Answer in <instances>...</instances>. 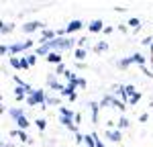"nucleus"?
Listing matches in <instances>:
<instances>
[{"label": "nucleus", "instance_id": "obj_1", "mask_svg": "<svg viewBox=\"0 0 153 147\" xmlns=\"http://www.w3.org/2000/svg\"><path fill=\"white\" fill-rule=\"evenodd\" d=\"M43 27H45V24L41 23V21H31V23H27L23 27V31L25 33H33V31H37V29H43Z\"/></svg>", "mask_w": 153, "mask_h": 147}, {"label": "nucleus", "instance_id": "obj_2", "mask_svg": "<svg viewBox=\"0 0 153 147\" xmlns=\"http://www.w3.org/2000/svg\"><path fill=\"white\" fill-rule=\"evenodd\" d=\"M78 29H82V21H71V23L65 27V33H74V31H78Z\"/></svg>", "mask_w": 153, "mask_h": 147}, {"label": "nucleus", "instance_id": "obj_3", "mask_svg": "<svg viewBox=\"0 0 153 147\" xmlns=\"http://www.w3.org/2000/svg\"><path fill=\"white\" fill-rule=\"evenodd\" d=\"M90 31H92V33L104 31V24H102V21H98V19H96V21H92V23H90Z\"/></svg>", "mask_w": 153, "mask_h": 147}, {"label": "nucleus", "instance_id": "obj_4", "mask_svg": "<svg viewBox=\"0 0 153 147\" xmlns=\"http://www.w3.org/2000/svg\"><path fill=\"white\" fill-rule=\"evenodd\" d=\"M47 84L51 86L53 90H59V92L63 90V86H59V84H57V80H55V76H53V74H51V76H47Z\"/></svg>", "mask_w": 153, "mask_h": 147}, {"label": "nucleus", "instance_id": "obj_5", "mask_svg": "<svg viewBox=\"0 0 153 147\" xmlns=\"http://www.w3.org/2000/svg\"><path fill=\"white\" fill-rule=\"evenodd\" d=\"M47 61L49 63H61V55H59L57 51H51L47 55Z\"/></svg>", "mask_w": 153, "mask_h": 147}, {"label": "nucleus", "instance_id": "obj_6", "mask_svg": "<svg viewBox=\"0 0 153 147\" xmlns=\"http://www.w3.org/2000/svg\"><path fill=\"white\" fill-rule=\"evenodd\" d=\"M129 59H131V63H139V65H145V57H143L141 53H135V55H131Z\"/></svg>", "mask_w": 153, "mask_h": 147}, {"label": "nucleus", "instance_id": "obj_7", "mask_svg": "<svg viewBox=\"0 0 153 147\" xmlns=\"http://www.w3.org/2000/svg\"><path fill=\"white\" fill-rule=\"evenodd\" d=\"M129 27L133 31H139V29H141V21H139V19H129Z\"/></svg>", "mask_w": 153, "mask_h": 147}, {"label": "nucleus", "instance_id": "obj_8", "mask_svg": "<svg viewBox=\"0 0 153 147\" xmlns=\"http://www.w3.org/2000/svg\"><path fill=\"white\" fill-rule=\"evenodd\" d=\"M25 92H27V90L19 86V88L14 90V98H16V100H25V98H27V96H25Z\"/></svg>", "mask_w": 153, "mask_h": 147}, {"label": "nucleus", "instance_id": "obj_9", "mask_svg": "<svg viewBox=\"0 0 153 147\" xmlns=\"http://www.w3.org/2000/svg\"><path fill=\"white\" fill-rule=\"evenodd\" d=\"M108 139H110V141H114V143H117V141H120V131H108Z\"/></svg>", "mask_w": 153, "mask_h": 147}, {"label": "nucleus", "instance_id": "obj_10", "mask_svg": "<svg viewBox=\"0 0 153 147\" xmlns=\"http://www.w3.org/2000/svg\"><path fill=\"white\" fill-rule=\"evenodd\" d=\"M12 29H14V24H12V23H4V24H0V31H2L4 35H6V33H10Z\"/></svg>", "mask_w": 153, "mask_h": 147}, {"label": "nucleus", "instance_id": "obj_11", "mask_svg": "<svg viewBox=\"0 0 153 147\" xmlns=\"http://www.w3.org/2000/svg\"><path fill=\"white\" fill-rule=\"evenodd\" d=\"M8 112H10V117L14 119V121H16V119H19L21 114H25V112H23V108H10Z\"/></svg>", "mask_w": 153, "mask_h": 147}, {"label": "nucleus", "instance_id": "obj_12", "mask_svg": "<svg viewBox=\"0 0 153 147\" xmlns=\"http://www.w3.org/2000/svg\"><path fill=\"white\" fill-rule=\"evenodd\" d=\"M16 122H19V127H21V129H27V127H29V121L25 119V114H21V117L16 119Z\"/></svg>", "mask_w": 153, "mask_h": 147}, {"label": "nucleus", "instance_id": "obj_13", "mask_svg": "<svg viewBox=\"0 0 153 147\" xmlns=\"http://www.w3.org/2000/svg\"><path fill=\"white\" fill-rule=\"evenodd\" d=\"M106 49H108V43H106V41H100V43L94 47V51H96V53H100V51H106Z\"/></svg>", "mask_w": 153, "mask_h": 147}, {"label": "nucleus", "instance_id": "obj_14", "mask_svg": "<svg viewBox=\"0 0 153 147\" xmlns=\"http://www.w3.org/2000/svg\"><path fill=\"white\" fill-rule=\"evenodd\" d=\"M135 94H137V90H135L133 86H125V96H127V98L135 96Z\"/></svg>", "mask_w": 153, "mask_h": 147}, {"label": "nucleus", "instance_id": "obj_15", "mask_svg": "<svg viewBox=\"0 0 153 147\" xmlns=\"http://www.w3.org/2000/svg\"><path fill=\"white\" fill-rule=\"evenodd\" d=\"M84 57H86V49L78 47V49H76V59H78V61H82Z\"/></svg>", "mask_w": 153, "mask_h": 147}, {"label": "nucleus", "instance_id": "obj_16", "mask_svg": "<svg viewBox=\"0 0 153 147\" xmlns=\"http://www.w3.org/2000/svg\"><path fill=\"white\" fill-rule=\"evenodd\" d=\"M16 135H19V139H21V141H25V143H29V137H27V133H25L23 129H21V131H16Z\"/></svg>", "mask_w": 153, "mask_h": 147}, {"label": "nucleus", "instance_id": "obj_17", "mask_svg": "<svg viewBox=\"0 0 153 147\" xmlns=\"http://www.w3.org/2000/svg\"><path fill=\"white\" fill-rule=\"evenodd\" d=\"M141 43L145 45V47H151V45H153V39H151V37H145V39H143Z\"/></svg>", "mask_w": 153, "mask_h": 147}, {"label": "nucleus", "instance_id": "obj_18", "mask_svg": "<svg viewBox=\"0 0 153 147\" xmlns=\"http://www.w3.org/2000/svg\"><path fill=\"white\" fill-rule=\"evenodd\" d=\"M139 98H141V94L137 92L135 96H131V98H129V102H131V104H137V102H139Z\"/></svg>", "mask_w": 153, "mask_h": 147}, {"label": "nucleus", "instance_id": "obj_19", "mask_svg": "<svg viewBox=\"0 0 153 147\" xmlns=\"http://www.w3.org/2000/svg\"><path fill=\"white\" fill-rule=\"evenodd\" d=\"M10 65H12V68H21V59H16V57H10Z\"/></svg>", "mask_w": 153, "mask_h": 147}, {"label": "nucleus", "instance_id": "obj_20", "mask_svg": "<svg viewBox=\"0 0 153 147\" xmlns=\"http://www.w3.org/2000/svg\"><path fill=\"white\" fill-rule=\"evenodd\" d=\"M118 127H120V129H125V127H129V121H127V119L123 117V119L118 121Z\"/></svg>", "mask_w": 153, "mask_h": 147}, {"label": "nucleus", "instance_id": "obj_21", "mask_svg": "<svg viewBox=\"0 0 153 147\" xmlns=\"http://www.w3.org/2000/svg\"><path fill=\"white\" fill-rule=\"evenodd\" d=\"M37 127H39V129H45V121H43V119H37Z\"/></svg>", "mask_w": 153, "mask_h": 147}, {"label": "nucleus", "instance_id": "obj_22", "mask_svg": "<svg viewBox=\"0 0 153 147\" xmlns=\"http://www.w3.org/2000/svg\"><path fill=\"white\" fill-rule=\"evenodd\" d=\"M47 104H59V98H47Z\"/></svg>", "mask_w": 153, "mask_h": 147}, {"label": "nucleus", "instance_id": "obj_23", "mask_svg": "<svg viewBox=\"0 0 153 147\" xmlns=\"http://www.w3.org/2000/svg\"><path fill=\"white\" fill-rule=\"evenodd\" d=\"M27 57H29V63H31V65L37 63V55H27Z\"/></svg>", "mask_w": 153, "mask_h": 147}, {"label": "nucleus", "instance_id": "obj_24", "mask_svg": "<svg viewBox=\"0 0 153 147\" xmlns=\"http://www.w3.org/2000/svg\"><path fill=\"white\" fill-rule=\"evenodd\" d=\"M65 72V68H63V63H57V74H63Z\"/></svg>", "mask_w": 153, "mask_h": 147}, {"label": "nucleus", "instance_id": "obj_25", "mask_svg": "<svg viewBox=\"0 0 153 147\" xmlns=\"http://www.w3.org/2000/svg\"><path fill=\"white\" fill-rule=\"evenodd\" d=\"M94 147H104V143H102V141H100V139L96 137V145H94Z\"/></svg>", "mask_w": 153, "mask_h": 147}, {"label": "nucleus", "instance_id": "obj_26", "mask_svg": "<svg viewBox=\"0 0 153 147\" xmlns=\"http://www.w3.org/2000/svg\"><path fill=\"white\" fill-rule=\"evenodd\" d=\"M4 147H12V145H4Z\"/></svg>", "mask_w": 153, "mask_h": 147}, {"label": "nucleus", "instance_id": "obj_27", "mask_svg": "<svg viewBox=\"0 0 153 147\" xmlns=\"http://www.w3.org/2000/svg\"><path fill=\"white\" fill-rule=\"evenodd\" d=\"M151 49H153V45H151Z\"/></svg>", "mask_w": 153, "mask_h": 147}, {"label": "nucleus", "instance_id": "obj_28", "mask_svg": "<svg viewBox=\"0 0 153 147\" xmlns=\"http://www.w3.org/2000/svg\"><path fill=\"white\" fill-rule=\"evenodd\" d=\"M86 147H88V145H86Z\"/></svg>", "mask_w": 153, "mask_h": 147}]
</instances>
